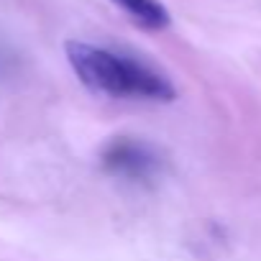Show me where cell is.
Here are the masks:
<instances>
[{"label":"cell","instance_id":"obj_1","mask_svg":"<svg viewBox=\"0 0 261 261\" xmlns=\"http://www.w3.org/2000/svg\"><path fill=\"white\" fill-rule=\"evenodd\" d=\"M64 54L77 80L92 95L144 102H172L177 97L174 85L162 72L134 57L87 41H67Z\"/></svg>","mask_w":261,"mask_h":261},{"label":"cell","instance_id":"obj_2","mask_svg":"<svg viewBox=\"0 0 261 261\" xmlns=\"http://www.w3.org/2000/svg\"><path fill=\"white\" fill-rule=\"evenodd\" d=\"M100 162L105 172L123 179H134V182L151 179L162 164L151 144L130 139V136H115L113 141H108L100 151Z\"/></svg>","mask_w":261,"mask_h":261},{"label":"cell","instance_id":"obj_3","mask_svg":"<svg viewBox=\"0 0 261 261\" xmlns=\"http://www.w3.org/2000/svg\"><path fill=\"white\" fill-rule=\"evenodd\" d=\"M110 3L144 31H164L172 26V16L159 0H110Z\"/></svg>","mask_w":261,"mask_h":261}]
</instances>
